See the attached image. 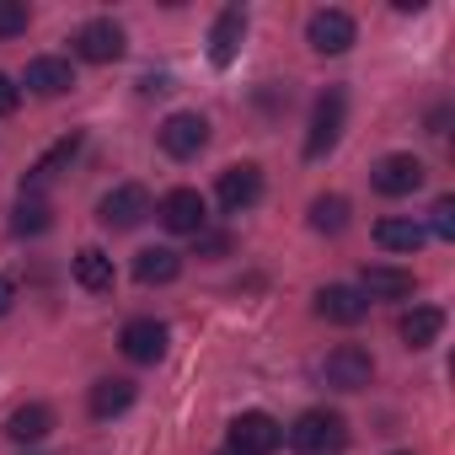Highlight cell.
Wrapping results in <instances>:
<instances>
[{"label":"cell","instance_id":"obj_28","mask_svg":"<svg viewBox=\"0 0 455 455\" xmlns=\"http://www.w3.org/2000/svg\"><path fill=\"white\" fill-rule=\"evenodd\" d=\"M17 108H22V86L12 76H0V118H12Z\"/></svg>","mask_w":455,"mask_h":455},{"label":"cell","instance_id":"obj_11","mask_svg":"<svg viewBox=\"0 0 455 455\" xmlns=\"http://www.w3.org/2000/svg\"><path fill=\"white\" fill-rule=\"evenodd\" d=\"M76 54H81L86 65H113V60H124V28H118L113 17L86 22V28L76 33Z\"/></svg>","mask_w":455,"mask_h":455},{"label":"cell","instance_id":"obj_6","mask_svg":"<svg viewBox=\"0 0 455 455\" xmlns=\"http://www.w3.org/2000/svg\"><path fill=\"white\" fill-rule=\"evenodd\" d=\"M145 214H150V193H145L140 182H118V188L102 193V204H97V220L108 225V231H134Z\"/></svg>","mask_w":455,"mask_h":455},{"label":"cell","instance_id":"obj_20","mask_svg":"<svg viewBox=\"0 0 455 455\" xmlns=\"http://www.w3.org/2000/svg\"><path fill=\"white\" fill-rule=\"evenodd\" d=\"M396 332H402V343H407V348H434V343H439V332H444V311H439V306H412V311L402 316V327H396Z\"/></svg>","mask_w":455,"mask_h":455},{"label":"cell","instance_id":"obj_7","mask_svg":"<svg viewBox=\"0 0 455 455\" xmlns=\"http://www.w3.org/2000/svg\"><path fill=\"white\" fill-rule=\"evenodd\" d=\"M214 198H220V209H225V214H242V209H252V204L263 198V172H258L252 161H242V166H225V172H220V182H214Z\"/></svg>","mask_w":455,"mask_h":455},{"label":"cell","instance_id":"obj_30","mask_svg":"<svg viewBox=\"0 0 455 455\" xmlns=\"http://www.w3.org/2000/svg\"><path fill=\"white\" fill-rule=\"evenodd\" d=\"M225 247H231V242H225V236H198V252H209V258H220Z\"/></svg>","mask_w":455,"mask_h":455},{"label":"cell","instance_id":"obj_9","mask_svg":"<svg viewBox=\"0 0 455 455\" xmlns=\"http://www.w3.org/2000/svg\"><path fill=\"white\" fill-rule=\"evenodd\" d=\"M370 182H375V193H386V198H407V193H418V188H423V161H418V156H407V150L380 156V161H375V172H370Z\"/></svg>","mask_w":455,"mask_h":455},{"label":"cell","instance_id":"obj_21","mask_svg":"<svg viewBox=\"0 0 455 455\" xmlns=\"http://www.w3.org/2000/svg\"><path fill=\"white\" fill-rule=\"evenodd\" d=\"M76 156H81V134L70 129V134H65V140H60V145H54V150H49V156H44L28 177H22V193H38V188H44L49 177H60V166H70Z\"/></svg>","mask_w":455,"mask_h":455},{"label":"cell","instance_id":"obj_8","mask_svg":"<svg viewBox=\"0 0 455 455\" xmlns=\"http://www.w3.org/2000/svg\"><path fill=\"white\" fill-rule=\"evenodd\" d=\"M354 38H359V28H354L348 12H332L327 6V12H311V22H306V44L316 54H348Z\"/></svg>","mask_w":455,"mask_h":455},{"label":"cell","instance_id":"obj_18","mask_svg":"<svg viewBox=\"0 0 455 455\" xmlns=\"http://www.w3.org/2000/svg\"><path fill=\"white\" fill-rule=\"evenodd\" d=\"M428 242V231L418 220H402V214H386V220H375V247H386V252H418Z\"/></svg>","mask_w":455,"mask_h":455},{"label":"cell","instance_id":"obj_15","mask_svg":"<svg viewBox=\"0 0 455 455\" xmlns=\"http://www.w3.org/2000/svg\"><path fill=\"white\" fill-rule=\"evenodd\" d=\"M412 290H418L412 268H391V263H375V268H364V279H359V295H364V300H407Z\"/></svg>","mask_w":455,"mask_h":455},{"label":"cell","instance_id":"obj_1","mask_svg":"<svg viewBox=\"0 0 455 455\" xmlns=\"http://www.w3.org/2000/svg\"><path fill=\"white\" fill-rule=\"evenodd\" d=\"M343 444H348V423H343V412H327V407L300 412L290 428L295 455H343Z\"/></svg>","mask_w":455,"mask_h":455},{"label":"cell","instance_id":"obj_12","mask_svg":"<svg viewBox=\"0 0 455 455\" xmlns=\"http://www.w3.org/2000/svg\"><path fill=\"white\" fill-rule=\"evenodd\" d=\"M166 322H156V316H134L124 332H118V348H124V359H134V364H156L161 354H166Z\"/></svg>","mask_w":455,"mask_h":455},{"label":"cell","instance_id":"obj_17","mask_svg":"<svg viewBox=\"0 0 455 455\" xmlns=\"http://www.w3.org/2000/svg\"><path fill=\"white\" fill-rule=\"evenodd\" d=\"M70 86H76V65H70V60L44 54V60L28 65V92H38V97H65Z\"/></svg>","mask_w":455,"mask_h":455},{"label":"cell","instance_id":"obj_22","mask_svg":"<svg viewBox=\"0 0 455 455\" xmlns=\"http://www.w3.org/2000/svg\"><path fill=\"white\" fill-rule=\"evenodd\" d=\"M177 274H182V252H172V247H145L134 258V279L140 284H172Z\"/></svg>","mask_w":455,"mask_h":455},{"label":"cell","instance_id":"obj_14","mask_svg":"<svg viewBox=\"0 0 455 455\" xmlns=\"http://www.w3.org/2000/svg\"><path fill=\"white\" fill-rule=\"evenodd\" d=\"M316 316L338 322V327H359L370 316V300L354 284H327V290H316Z\"/></svg>","mask_w":455,"mask_h":455},{"label":"cell","instance_id":"obj_31","mask_svg":"<svg viewBox=\"0 0 455 455\" xmlns=\"http://www.w3.org/2000/svg\"><path fill=\"white\" fill-rule=\"evenodd\" d=\"M220 455H242V450H231V444H225V450H220Z\"/></svg>","mask_w":455,"mask_h":455},{"label":"cell","instance_id":"obj_23","mask_svg":"<svg viewBox=\"0 0 455 455\" xmlns=\"http://www.w3.org/2000/svg\"><path fill=\"white\" fill-rule=\"evenodd\" d=\"M129 407H134V380L108 375V380L92 386V418H118V412H129Z\"/></svg>","mask_w":455,"mask_h":455},{"label":"cell","instance_id":"obj_19","mask_svg":"<svg viewBox=\"0 0 455 455\" xmlns=\"http://www.w3.org/2000/svg\"><path fill=\"white\" fill-rule=\"evenodd\" d=\"M6 434H12L17 444H38V439H49V434H54V407H44V402H22V407L6 418Z\"/></svg>","mask_w":455,"mask_h":455},{"label":"cell","instance_id":"obj_5","mask_svg":"<svg viewBox=\"0 0 455 455\" xmlns=\"http://www.w3.org/2000/svg\"><path fill=\"white\" fill-rule=\"evenodd\" d=\"M156 140H161V150H166L172 161H193V156L209 145V118H204V113H172V118H161Z\"/></svg>","mask_w":455,"mask_h":455},{"label":"cell","instance_id":"obj_10","mask_svg":"<svg viewBox=\"0 0 455 455\" xmlns=\"http://www.w3.org/2000/svg\"><path fill=\"white\" fill-rule=\"evenodd\" d=\"M279 444H284V428L268 412H242L231 423V450H242V455H274Z\"/></svg>","mask_w":455,"mask_h":455},{"label":"cell","instance_id":"obj_25","mask_svg":"<svg viewBox=\"0 0 455 455\" xmlns=\"http://www.w3.org/2000/svg\"><path fill=\"white\" fill-rule=\"evenodd\" d=\"M343 225H348V198H343V193H322V198H311V231L338 236Z\"/></svg>","mask_w":455,"mask_h":455},{"label":"cell","instance_id":"obj_13","mask_svg":"<svg viewBox=\"0 0 455 455\" xmlns=\"http://www.w3.org/2000/svg\"><path fill=\"white\" fill-rule=\"evenodd\" d=\"M242 38H247V12L242 6H225L214 17V28H209V65L225 70V65L242 54Z\"/></svg>","mask_w":455,"mask_h":455},{"label":"cell","instance_id":"obj_4","mask_svg":"<svg viewBox=\"0 0 455 455\" xmlns=\"http://www.w3.org/2000/svg\"><path fill=\"white\" fill-rule=\"evenodd\" d=\"M156 214H161V225L172 236H204V225H209V204H204L198 188H172Z\"/></svg>","mask_w":455,"mask_h":455},{"label":"cell","instance_id":"obj_16","mask_svg":"<svg viewBox=\"0 0 455 455\" xmlns=\"http://www.w3.org/2000/svg\"><path fill=\"white\" fill-rule=\"evenodd\" d=\"M70 274H76V284H81L86 295H108V290L118 284V268H113V258H108L102 247H81L76 263H70Z\"/></svg>","mask_w":455,"mask_h":455},{"label":"cell","instance_id":"obj_26","mask_svg":"<svg viewBox=\"0 0 455 455\" xmlns=\"http://www.w3.org/2000/svg\"><path fill=\"white\" fill-rule=\"evenodd\" d=\"M33 22V12L22 6V0H0V38H22Z\"/></svg>","mask_w":455,"mask_h":455},{"label":"cell","instance_id":"obj_3","mask_svg":"<svg viewBox=\"0 0 455 455\" xmlns=\"http://www.w3.org/2000/svg\"><path fill=\"white\" fill-rule=\"evenodd\" d=\"M322 380H327L332 391H364V386L375 380V359H370V348H359V343H338V348L322 359Z\"/></svg>","mask_w":455,"mask_h":455},{"label":"cell","instance_id":"obj_27","mask_svg":"<svg viewBox=\"0 0 455 455\" xmlns=\"http://www.w3.org/2000/svg\"><path fill=\"white\" fill-rule=\"evenodd\" d=\"M428 236L455 242V198H434V209H428Z\"/></svg>","mask_w":455,"mask_h":455},{"label":"cell","instance_id":"obj_2","mask_svg":"<svg viewBox=\"0 0 455 455\" xmlns=\"http://www.w3.org/2000/svg\"><path fill=\"white\" fill-rule=\"evenodd\" d=\"M343 118H348V97H343V86H327L316 97V108H311V134H306V156L311 161H322L343 140Z\"/></svg>","mask_w":455,"mask_h":455},{"label":"cell","instance_id":"obj_24","mask_svg":"<svg viewBox=\"0 0 455 455\" xmlns=\"http://www.w3.org/2000/svg\"><path fill=\"white\" fill-rule=\"evenodd\" d=\"M54 225V209H49V198H38V193H22L17 198V214H12V231L17 236H44Z\"/></svg>","mask_w":455,"mask_h":455},{"label":"cell","instance_id":"obj_29","mask_svg":"<svg viewBox=\"0 0 455 455\" xmlns=\"http://www.w3.org/2000/svg\"><path fill=\"white\" fill-rule=\"evenodd\" d=\"M12 306H17V284H12V279H6V274H0V316H6V311H12Z\"/></svg>","mask_w":455,"mask_h":455}]
</instances>
